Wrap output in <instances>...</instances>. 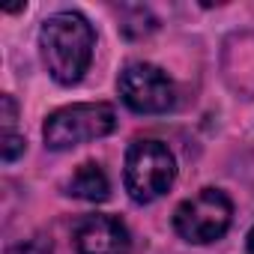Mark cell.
<instances>
[{
  "mask_svg": "<svg viewBox=\"0 0 254 254\" xmlns=\"http://www.w3.org/2000/svg\"><path fill=\"white\" fill-rule=\"evenodd\" d=\"M120 99L135 114H165L177 105V87L165 69L153 63H129L117 81Z\"/></svg>",
  "mask_w": 254,
  "mask_h": 254,
  "instance_id": "obj_5",
  "label": "cell"
},
{
  "mask_svg": "<svg viewBox=\"0 0 254 254\" xmlns=\"http://www.w3.org/2000/svg\"><path fill=\"white\" fill-rule=\"evenodd\" d=\"M117 129V114L108 102H81L54 111L45 120V144L51 150H72L78 144L105 138Z\"/></svg>",
  "mask_w": 254,
  "mask_h": 254,
  "instance_id": "obj_3",
  "label": "cell"
},
{
  "mask_svg": "<svg viewBox=\"0 0 254 254\" xmlns=\"http://www.w3.org/2000/svg\"><path fill=\"white\" fill-rule=\"evenodd\" d=\"M66 194L81 197V200H90V203H102V200H108V194H111V183H108L105 171H102L96 162H84V165L72 174V180L66 183Z\"/></svg>",
  "mask_w": 254,
  "mask_h": 254,
  "instance_id": "obj_7",
  "label": "cell"
},
{
  "mask_svg": "<svg viewBox=\"0 0 254 254\" xmlns=\"http://www.w3.org/2000/svg\"><path fill=\"white\" fill-rule=\"evenodd\" d=\"M233 218V203L221 189H200L194 197L183 200L174 212V230L194 245L215 242L227 233Z\"/></svg>",
  "mask_w": 254,
  "mask_h": 254,
  "instance_id": "obj_4",
  "label": "cell"
},
{
  "mask_svg": "<svg viewBox=\"0 0 254 254\" xmlns=\"http://www.w3.org/2000/svg\"><path fill=\"white\" fill-rule=\"evenodd\" d=\"M245 245H248V254H254V227L248 230V242H245Z\"/></svg>",
  "mask_w": 254,
  "mask_h": 254,
  "instance_id": "obj_10",
  "label": "cell"
},
{
  "mask_svg": "<svg viewBox=\"0 0 254 254\" xmlns=\"http://www.w3.org/2000/svg\"><path fill=\"white\" fill-rule=\"evenodd\" d=\"M39 48H42V60L57 84H78L84 78V72L90 69L96 33L81 12H75V9L54 12L51 18L42 21Z\"/></svg>",
  "mask_w": 254,
  "mask_h": 254,
  "instance_id": "obj_1",
  "label": "cell"
},
{
  "mask_svg": "<svg viewBox=\"0 0 254 254\" xmlns=\"http://www.w3.org/2000/svg\"><path fill=\"white\" fill-rule=\"evenodd\" d=\"M123 180H126V191L135 203H153L174 186L177 159L162 141H153V138L135 141L126 153Z\"/></svg>",
  "mask_w": 254,
  "mask_h": 254,
  "instance_id": "obj_2",
  "label": "cell"
},
{
  "mask_svg": "<svg viewBox=\"0 0 254 254\" xmlns=\"http://www.w3.org/2000/svg\"><path fill=\"white\" fill-rule=\"evenodd\" d=\"M21 153H24V138L15 135V132H3V144H0V156H3V162L12 165Z\"/></svg>",
  "mask_w": 254,
  "mask_h": 254,
  "instance_id": "obj_8",
  "label": "cell"
},
{
  "mask_svg": "<svg viewBox=\"0 0 254 254\" xmlns=\"http://www.w3.org/2000/svg\"><path fill=\"white\" fill-rule=\"evenodd\" d=\"M9 254H51V242L42 239V236H36V239H27V242L9 248Z\"/></svg>",
  "mask_w": 254,
  "mask_h": 254,
  "instance_id": "obj_9",
  "label": "cell"
},
{
  "mask_svg": "<svg viewBox=\"0 0 254 254\" xmlns=\"http://www.w3.org/2000/svg\"><path fill=\"white\" fill-rule=\"evenodd\" d=\"M72 239L78 254H129L132 251L129 230L114 215H84L75 224Z\"/></svg>",
  "mask_w": 254,
  "mask_h": 254,
  "instance_id": "obj_6",
  "label": "cell"
}]
</instances>
